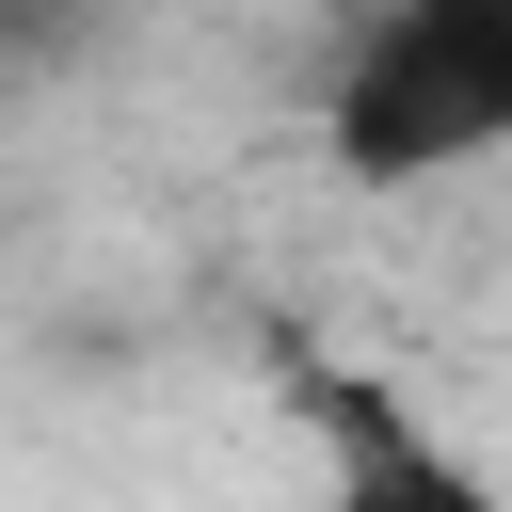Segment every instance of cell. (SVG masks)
<instances>
[{
    "mask_svg": "<svg viewBox=\"0 0 512 512\" xmlns=\"http://www.w3.org/2000/svg\"><path fill=\"white\" fill-rule=\"evenodd\" d=\"M320 448H336V480H320V512H512L432 416H400L384 384H320Z\"/></svg>",
    "mask_w": 512,
    "mask_h": 512,
    "instance_id": "obj_2",
    "label": "cell"
},
{
    "mask_svg": "<svg viewBox=\"0 0 512 512\" xmlns=\"http://www.w3.org/2000/svg\"><path fill=\"white\" fill-rule=\"evenodd\" d=\"M320 160L352 192H464L512 160V0H352L320 64Z\"/></svg>",
    "mask_w": 512,
    "mask_h": 512,
    "instance_id": "obj_1",
    "label": "cell"
}]
</instances>
